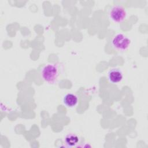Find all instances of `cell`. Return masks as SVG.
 I'll return each mask as SVG.
<instances>
[{"label":"cell","instance_id":"cell-3","mask_svg":"<svg viewBox=\"0 0 148 148\" xmlns=\"http://www.w3.org/2000/svg\"><path fill=\"white\" fill-rule=\"evenodd\" d=\"M109 15L113 21L121 23L125 20L127 16V12L123 6L121 5H114L110 9Z\"/></svg>","mask_w":148,"mask_h":148},{"label":"cell","instance_id":"cell-1","mask_svg":"<svg viewBox=\"0 0 148 148\" xmlns=\"http://www.w3.org/2000/svg\"><path fill=\"white\" fill-rule=\"evenodd\" d=\"M58 76V68L54 64H46L41 71L42 79L49 84H54L57 82Z\"/></svg>","mask_w":148,"mask_h":148},{"label":"cell","instance_id":"cell-2","mask_svg":"<svg viewBox=\"0 0 148 148\" xmlns=\"http://www.w3.org/2000/svg\"><path fill=\"white\" fill-rule=\"evenodd\" d=\"M112 45L117 50L125 51L130 46L131 40L123 34H117L112 40Z\"/></svg>","mask_w":148,"mask_h":148},{"label":"cell","instance_id":"cell-6","mask_svg":"<svg viewBox=\"0 0 148 148\" xmlns=\"http://www.w3.org/2000/svg\"><path fill=\"white\" fill-rule=\"evenodd\" d=\"M65 142L68 146L73 147L79 143V138L75 134H69L65 136Z\"/></svg>","mask_w":148,"mask_h":148},{"label":"cell","instance_id":"cell-4","mask_svg":"<svg viewBox=\"0 0 148 148\" xmlns=\"http://www.w3.org/2000/svg\"><path fill=\"white\" fill-rule=\"evenodd\" d=\"M108 79L110 82L112 83H117L120 82L123 79L122 72L116 68L110 69L108 72Z\"/></svg>","mask_w":148,"mask_h":148},{"label":"cell","instance_id":"cell-5","mask_svg":"<svg viewBox=\"0 0 148 148\" xmlns=\"http://www.w3.org/2000/svg\"><path fill=\"white\" fill-rule=\"evenodd\" d=\"M63 102L66 106L68 107H73L77 103L78 98L76 95L69 93L64 96Z\"/></svg>","mask_w":148,"mask_h":148}]
</instances>
